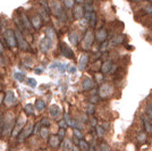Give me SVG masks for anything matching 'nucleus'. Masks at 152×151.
<instances>
[{"label":"nucleus","instance_id":"f257e3e1","mask_svg":"<svg viewBox=\"0 0 152 151\" xmlns=\"http://www.w3.org/2000/svg\"><path fill=\"white\" fill-rule=\"evenodd\" d=\"M50 9H52V12H53L56 17H58L61 22H66V19H67L66 14L64 13L63 7H61V5L58 1H52V2H50Z\"/></svg>","mask_w":152,"mask_h":151},{"label":"nucleus","instance_id":"f03ea898","mask_svg":"<svg viewBox=\"0 0 152 151\" xmlns=\"http://www.w3.org/2000/svg\"><path fill=\"white\" fill-rule=\"evenodd\" d=\"M93 41H94V34H93L92 30H88L83 38V48L85 50H90L93 44Z\"/></svg>","mask_w":152,"mask_h":151},{"label":"nucleus","instance_id":"7ed1b4c3","mask_svg":"<svg viewBox=\"0 0 152 151\" xmlns=\"http://www.w3.org/2000/svg\"><path fill=\"white\" fill-rule=\"evenodd\" d=\"M25 125H26V117L23 116V115H19L18 118H17V122H16L15 125H14V130H13L14 136H17L18 133L25 127Z\"/></svg>","mask_w":152,"mask_h":151},{"label":"nucleus","instance_id":"20e7f679","mask_svg":"<svg viewBox=\"0 0 152 151\" xmlns=\"http://www.w3.org/2000/svg\"><path fill=\"white\" fill-rule=\"evenodd\" d=\"M14 125H15V122H14V117L13 115H8L7 116V118L5 119L4 122V135H8V134H10V132L14 130Z\"/></svg>","mask_w":152,"mask_h":151},{"label":"nucleus","instance_id":"39448f33","mask_svg":"<svg viewBox=\"0 0 152 151\" xmlns=\"http://www.w3.org/2000/svg\"><path fill=\"white\" fill-rule=\"evenodd\" d=\"M33 126L32 124H28L27 126H25L20 132L18 133V135H17V140H18V142H23L26 138H28L31 134H33Z\"/></svg>","mask_w":152,"mask_h":151},{"label":"nucleus","instance_id":"423d86ee","mask_svg":"<svg viewBox=\"0 0 152 151\" xmlns=\"http://www.w3.org/2000/svg\"><path fill=\"white\" fill-rule=\"evenodd\" d=\"M15 35H16V41H17V44H18V47L22 49V50H30V45H28V43L25 41V39H24V37L22 35V32L20 31H17L15 32Z\"/></svg>","mask_w":152,"mask_h":151},{"label":"nucleus","instance_id":"0eeeda50","mask_svg":"<svg viewBox=\"0 0 152 151\" xmlns=\"http://www.w3.org/2000/svg\"><path fill=\"white\" fill-rule=\"evenodd\" d=\"M5 38L7 40V44L8 47L10 48H15L16 44H17V41H16V35H15V32L13 30H8L5 34Z\"/></svg>","mask_w":152,"mask_h":151},{"label":"nucleus","instance_id":"6e6552de","mask_svg":"<svg viewBox=\"0 0 152 151\" xmlns=\"http://www.w3.org/2000/svg\"><path fill=\"white\" fill-rule=\"evenodd\" d=\"M113 93V86L110 84H102L100 89H99V97L100 98H107Z\"/></svg>","mask_w":152,"mask_h":151},{"label":"nucleus","instance_id":"1a4fd4ad","mask_svg":"<svg viewBox=\"0 0 152 151\" xmlns=\"http://www.w3.org/2000/svg\"><path fill=\"white\" fill-rule=\"evenodd\" d=\"M60 51H61V54L64 55V57H66V58H68V59H73V58L75 57L73 49H72L70 47H68L66 43H64V42L60 43Z\"/></svg>","mask_w":152,"mask_h":151},{"label":"nucleus","instance_id":"9d476101","mask_svg":"<svg viewBox=\"0 0 152 151\" xmlns=\"http://www.w3.org/2000/svg\"><path fill=\"white\" fill-rule=\"evenodd\" d=\"M4 101H5V105L8 106V107H13V106L16 105V102H17L16 97H15V93H14L13 91H8V92H7L6 95H5Z\"/></svg>","mask_w":152,"mask_h":151},{"label":"nucleus","instance_id":"9b49d317","mask_svg":"<svg viewBox=\"0 0 152 151\" xmlns=\"http://www.w3.org/2000/svg\"><path fill=\"white\" fill-rule=\"evenodd\" d=\"M51 47V39H49L48 37L42 38V40L40 41V49L42 52H48V50L50 49Z\"/></svg>","mask_w":152,"mask_h":151},{"label":"nucleus","instance_id":"f8f14e48","mask_svg":"<svg viewBox=\"0 0 152 151\" xmlns=\"http://www.w3.org/2000/svg\"><path fill=\"white\" fill-rule=\"evenodd\" d=\"M89 63V55L86 52H84L80 57V60H78V69L80 70H84L86 68V65Z\"/></svg>","mask_w":152,"mask_h":151},{"label":"nucleus","instance_id":"ddd939ff","mask_svg":"<svg viewBox=\"0 0 152 151\" xmlns=\"http://www.w3.org/2000/svg\"><path fill=\"white\" fill-rule=\"evenodd\" d=\"M49 145L50 147H52V148H58L59 145H60V142H61V139L59 138L58 135H51V136H49Z\"/></svg>","mask_w":152,"mask_h":151},{"label":"nucleus","instance_id":"4468645a","mask_svg":"<svg viewBox=\"0 0 152 151\" xmlns=\"http://www.w3.org/2000/svg\"><path fill=\"white\" fill-rule=\"evenodd\" d=\"M20 21H22V23H23L24 27L27 29V30H31L32 27H33V26H32L31 21H30L28 17H27V15H26L25 13H23V12H20Z\"/></svg>","mask_w":152,"mask_h":151},{"label":"nucleus","instance_id":"2eb2a0df","mask_svg":"<svg viewBox=\"0 0 152 151\" xmlns=\"http://www.w3.org/2000/svg\"><path fill=\"white\" fill-rule=\"evenodd\" d=\"M93 81L89 78V77H85L84 80L82 81V90L83 91H89L91 89L93 88Z\"/></svg>","mask_w":152,"mask_h":151},{"label":"nucleus","instance_id":"dca6fc26","mask_svg":"<svg viewBox=\"0 0 152 151\" xmlns=\"http://www.w3.org/2000/svg\"><path fill=\"white\" fill-rule=\"evenodd\" d=\"M142 122H143V126H144V130L146 133H151L152 132V123L150 118L148 116H142Z\"/></svg>","mask_w":152,"mask_h":151},{"label":"nucleus","instance_id":"f3484780","mask_svg":"<svg viewBox=\"0 0 152 151\" xmlns=\"http://www.w3.org/2000/svg\"><path fill=\"white\" fill-rule=\"evenodd\" d=\"M49 113H50V115L53 118H57V117L60 116V114H61V109L57 105H52L50 107V109H49Z\"/></svg>","mask_w":152,"mask_h":151},{"label":"nucleus","instance_id":"a211bd4d","mask_svg":"<svg viewBox=\"0 0 152 151\" xmlns=\"http://www.w3.org/2000/svg\"><path fill=\"white\" fill-rule=\"evenodd\" d=\"M95 38L96 40L99 41V42H104L108 38V33L107 31L104 30V29H101V30H99L98 33H96V35H95Z\"/></svg>","mask_w":152,"mask_h":151},{"label":"nucleus","instance_id":"6ab92c4d","mask_svg":"<svg viewBox=\"0 0 152 151\" xmlns=\"http://www.w3.org/2000/svg\"><path fill=\"white\" fill-rule=\"evenodd\" d=\"M84 16V8L82 6H76L74 8V17L75 19H81Z\"/></svg>","mask_w":152,"mask_h":151},{"label":"nucleus","instance_id":"aec40b11","mask_svg":"<svg viewBox=\"0 0 152 151\" xmlns=\"http://www.w3.org/2000/svg\"><path fill=\"white\" fill-rule=\"evenodd\" d=\"M111 67H113V62L111 60H107L101 65V72L103 74H107L111 70Z\"/></svg>","mask_w":152,"mask_h":151},{"label":"nucleus","instance_id":"412c9836","mask_svg":"<svg viewBox=\"0 0 152 151\" xmlns=\"http://www.w3.org/2000/svg\"><path fill=\"white\" fill-rule=\"evenodd\" d=\"M31 23H32V26H33L34 29L39 30V29L41 27V17H40L39 15L33 16V17L31 18Z\"/></svg>","mask_w":152,"mask_h":151},{"label":"nucleus","instance_id":"4be33fe9","mask_svg":"<svg viewBox=\"0 0 152 151\" xmlns=\"http://www.w3.org/2000/svg\"><path fill=\"white\" fill-rule=\"evenodd\" d=\"M125 41V35H117V37H114L113 40L110 41V45H117V44H121Z\"/></svg>","mask_w":152,"mask_h":151},{"label":"nucleus","instance_id":"5701e85b","mask_svg":"<svg viewBox=\"0 0 152 151\" xmlns=\"http://www.w3.org/2000/svg\"><path fill=\"white\" fill-rule=\"evenodd\" d=\"M34 107L37 108L38 110H43L45 108V101L42 100V99H37V101H35V103H34Z\"/></svg>","mask_w":152,"mask_h":151},{"label":"nucleus","instance_id":"b1692460","mask_svg":"<svg viewBox=\"0 0 152 151\" xmlns=\"http://www.w3.org/2000/svg\"><path fill=\"white\" fill-rule=\"evenodd\" d=\"M78 145H80V148H81V150L82 151H89L90 150V144L85 141V140H83V139H81V140L78 141Z\"/></svg>","mask_w":152,"mask_h":151},{"label":"nucleus","instance_id":"393cba45","mask_svg":"<svg viewBox=\"0 0 152 151\" xmlns=\"http://www.w3.org/2000/svg\"><path fill=\"white\" fill-rule=\"evenodd\" d=\"M69 41L73 45H77L78 44V35L76 34L75 32L69 33Z\"/></svg>","mask_w":152,"mask_h":151},{"label":"nucleus","instance_id":"a878e982","mask_svg":"<svg viewBox=\"0 0 152 151\" xmlns=\"http://www.w3.org/2000/svg\"><path fill=\"white\" fill-rule=\"evenodd\" d=\"M45 37H48L49 39H55L56 38V33H55V30L52 27H47L45 29Z\"/></svg>","mask_w":152,"mask_h":151},{"label":"nucleus","instance_id":"bb28decb","mask_svg":"<svg viewBox=\"0 0 152 151\" xmlns=\"http://www.w3.org/2000/svg\"><path fill=\"white\" fill-rule=\"evenodd\" d=\"M40 135H41V138L43 139V140H47V139L49 138V130H48V127L43 126L40 130Z\"/></svg>","mask_w":152,"mask_h":151},{"label":"nucleus","instance_id":"cd10ccee","mask_svg":"<svg viewBox=\"0 0 152 151\" xmlns=\"http://www.w3.org/2000/svg\"><path fill=\"white\" fill-rule=\"evenodd\" d=\"M96 14L93 13L91 14V17H90V26H91V29H94L95 25H96Z\"/></svg>","mask_w":152,"mask_h":151},{"label":"nucleus","instance_id":"c85d7f7f","mask_svg":"<svg viewBox=\"0 0 152 151\" xmlns=\"http://www.w3.org/2000/svg\"><path fill=\"white\" fill-rule=\"evenodd\" d=\"M145 115L150 118V119H152V102H148V103H146Z\"/></svg>","mask_w":152,"mask_h":151},{"label":"nucleus","instance_id":"c756f323","mask_svg":"<svg viewBox=\"0 0 152 151\" xmlns=\"http://www.w3.org/2000/svg\"><path fill=\"white\" fill-rule=\"evenodd\" d=\"M24 110H25L26 115H33L34 114V106L31 105V103H27L25 108H24Z\"/></svg>","mask_w":152,"mask_h":151},{"label":"nucleus","instance_id":"7c9ffc66","mask_svg":"<svg viewBox=\"0 0 152 151\" xmlns=\"http://www.w3.org/2000/svg\"><path fill=\"white\" fill-rule=\"evenodd\" d=\"M14 77H15V80H17L18 82H23V81L25 80V75H24L23 73H20V72L14 73Z\"/></svg>","mask_w":152,"mask_h":151},{"label":"nucleus","instance_id":"2f4dec72","mask_svg":"<svg viewBox=\"0 0 152 151\" xmlns=\"http://www.w3.org/2000/svg\"><path fill=\"white\" fill-rule=\"evenodd\" d=\"M137 141L140 143H144L146 141V132H140L137 134Z\"/></svg>","mask_w":152,"mask_h":151},{"label":"nucleus","instance_id":"473e14b6","mask_svg":"<svg viewBox=\"0 0 152 151\" xmlns=\"http://www.w3.org/2000/svg\"><path fill=\"white\" fill-rule=\"evenodd\" d=\"M99 148H100V151H110V145L107 142H101Z\"/></svg>","mask_w":152,"mask_h":151},{"label":"nucleus","instance_id":"72a5a7b5","mask_svg":"<svg viewBox=\"0 0 152 151\" xmlns=\"http://www.w3.org/2000/svg\"><path fill=\"white\" fill-rule=\"evenodd\" d=\"M95 130H96V134H98L100 138H102V136L104 135V128H103L102 126L96 125L95 126Z\"/></svg>","mask_w":152,"mask_h":151},{"label":"nucleus","instance_id":"f704fd0d","mask_svg":"<svg viewBox=\"0 0 152 151\" xmlns=\"http://www.w3.org/2000/svg\"><path fill=\"white\" fill-rule=\"evenodd\" d=\"M73 134H74V136H75L76 139H83V134H82V132L80 131V128H74L73 130Z\"/></svg>","mask_w":152,"mask_h":151},{"label":"nucleus","instance_id":"c9c22d12","mask_svg":"<svg viewBox=\"0 0 152 151\" xmlns=\"http://www.w3.org/2000/svg\"><path fill=\"white\" fill-rule=\"evenodd\" d=\"M26 83H27V85H30L31 88H35L37 86V81L34 80V78H31V77H28L27 80H26Z\"/></svg>","mask_w":152,"mask_h":151},{"label":"nucleus","instance_id":"e433bc0d","mask_svg":"<svg viewBox=\"0 0 152 151\" xmlns=\"http://www.w3.org/2000/svg\"><path fill=\"white\" fill-rule=\"evenodd\" d=\"M39 1H40V4L45 8V12H47V13H50V6L48 5V2L45 1V0H39Z\"/></svg>","mask_w":152,"mask_h":151},{"label":"nucleus","instance_id":"4c0bfd02","mask_svg":"<svg viewBox=\"0 0 152 151\" xmlns=\"http://www.w3.org/2000/svg\"><path fill=\"white\" fill-rule=\"evenodd\" d=\"M40 124H41V125H43V126H45V127H48V126L50 125V122H49V119H48L47 117H43V118H41Z\"/></svg>","mask_w":152,"mask_h":151},{"label":"nucleus","instance_id":"58836bf2","mask_svg":"<svg viewBox=\"0 0 152 151\" xmlns=\"http://www.w3.org/2000/svg\"><path fill=\"white\" fill-rule=\"evenodd\" d=\"M64 4L67 8H73L74 6V0H64Z\"/></svg>","mask_w":152,"mask_h":151},{"label":"nucleus","instance_id":"ea45409f","mask_svg":"<svg viewBox=\"0 0 152 151\" xmlns=\"http://www.w3.org/2000/svg\"><path fill=\"white\" fill-rule=\"evenodd\" d=\"M86 111H88V114H90V115H92V114L94 113V106H93V103H89V106L86 108Z\"/></svg>","mask_w":152,"mask_h":151},{"label":"nucleus","instance_id":"a19ab883","mask_svg":"<svg viewBox=\"0 0 152 151\" xmlns=\"http://www.w3.org/2000/svg\"><path fill=\"white\" fill-rule=\"evenodd\" d=\"M40 14H41V16L43 17L45 22H49V16H48V13L45 12V10H40Z\"/></svg>","mask_w":152,"mask_h":151},{"label":"nucleus","instance_id":"79ce46f5","mask_svg":"<svg viewBox=\"0 0 152 151\" xmlns=\"http://www.w3.org/2000/svg\"><path fill=\"white\" fill-rule=\"evenodd\" d=\"M65 131H66L65 128H60V130H59V134H58V136L61 139V140L65 138V134H66V132H65Z\"/></svg>","mask_w":152,"mask_h":151},{"label":"nucleus","instance_id":"37998d69","mask_svg":"<svg viewBox=\"0 0 152 151\" xmlns=\"http://www.w3.org/2000/svg\"><path fill=\"white\" fill-rule=\"evenodd\" d=\"M67 125H68V124H67L65 120H60V122H59V126H60V128H65V130H66V128H67Z\"/></svg>","mask_w":152,"mask_h":151},{"label":"nucleus","instance_id":"c03bdc74","mask_svg":"<svg viewBox=\"0 0 152 151\" xmlns=\"http://www.w3.org/2000/svg\"><path fill=\"white\" fill-rule=\"evenodd\" d=\"M144 13H152V6L144 7Z\"/></svg>","mask_w":152,"mask_h":151},{"label":"nucleus","instance_id":"a18cd8bd","mask_svg":"<svg viewBox=\"0 0 152 151\" xmlns=\"http://www.w3.org/2000/svg\"><path fill=\"white\" fill-rule=\"evenodd\" d=\"M39 128H40V125H35L34 126V128H33V134H37V133H39L40 131H39Z\"/></svg>","mask_w":152,"mask_h":151},{"label":"nucleus","instance_id":"49530a36","mask_svg":"<svg viewBox=\"0 0 152 151\" xmlns=\"http://www.w3.org/2000/svg\"><path fill=\"white\" fill-rule=\"evenodd\" d=\"M95 77H96V81H98V82H100V81L103 80V76H102L101 74H95Z\"/></svg>","mask_w":152,"mask_h":151},{"label":"nucleus","instance_id":"de8ad7c7","mask_svg":"<svg viewBox=\"0 0 152 151\" xmlns=\"http://www.w3.org/2000/svg\"><path fill=\"white\" fill-rule=\"evenodd\" d=\"M15 23L18 25V21H17V18H15ZM23 27H24L23 24H19V30H20V31H23Z\"/></svg>","mask_w":152,"mask_h":151},{"label":"nucleus","instance_id":"09e8293b","mask_svg":"<svg viewBox=\"0 0 152 151\" xmlns=\"http://www.w3.org/2000/svg\"><path fill=\"white\" fill-rule=\"evenodd\" d=\"M69 72H70V73H75V72H76V68L74 67V66H72V67L69 68Z\"/></svg>","mask_w":152,"mask_h":151},{"label":"nucleus","instance_id":"8fccbe9b","mask_svg":"<svg viewBox=\"0 0 152 151\" xmlns=\"http://www.w3.org/2000/svg\"><path fill=\"white\" fill-rule=\"evenodd\" d=\"M2 133H4V126L0 125V138H1V135H2Z\"/></svg>","mask_w":152,"mask_h":151},{"label":"nucleus","instance_id":"3c124183","mask_svg":"<svg viewBox=\"0 0 152 151\" xmlns=\"http://www.w3.org/2000/svg\"><path fill=\"white\" fill-rule=\"evenodd\" d=\"M35 73H37V74H41V73H42V69L37 68V69H35Z\"/></svg>","mask_w":152,"mask_h":151},{"label":"nucleus","instance_id":"603ef678","mask_svg":"<svg viewBox=\"0 0 152 151\" xmlns=\"http://www.w3.org/2000/svg\"><path fill=\"white\" fill-rule=\"evenodd\" d=\"M90 123H91L92 125H95V119H94V118H92V119H90Z\"/></svg>","mask_w":152,"mask_h":151},{"label":"nucleus","instance_id":"864d4df0","mask_svg":"<svg viewBox=\"0 0 152 151\" xmlns=\"http://www.w3.org/2000/svg\"><path fill=\"white\" fill-rule=\"evenodd\" d=\"M126 48H127V49H129V50H133V47H132V45H129V44H128V45H126Z\"/></svg>","mask_w":152,"mask_h":151},{"label":"nucleus","instance_id":"5fc2aeb1","mask_svg":"<svg viewBox=\"0 0 152 151\" xmlns=\"http://www.w3.org/2000/svg\"><path fill=\"white\" fill-rule=\"evenodd\" d=\"M0 52H4V47H2L1 43H0Z\"/></svg>","mask_w":152,"mask_h":151},{"label":"nucleus","instance_id":"6e6d98bb","mask_svg":"<svg viewBox=\"0 0 152 151\" xmlns=\"http://www.w3.org/2000/svg\"><path fill=\"white\" fill-rule=\"evenodd\" d=\"M63 151H73V149H68V148H64Z\"/></svg>","mask_w":152,"mask_h":151},{"label":"nucleus","instance_id":"4d7b16f0","mask_svg":"<svg viewBox=\"0 0 152 151\" xmlns=\"http://www.w3.org/2000/svg\"><path fill=\"white\" fill-rule=\"evenodd\" d=\"M73 151H80V150H78L76 147H73Z\"/></svg>","mask_w":152,"mask_h":151},{"label":"nucleus","instance_id":"13d9d810","mask_svg":"<svg viewBox=\"0 0 152 151\" xmlns=\"http://www.w3.org/2000/svg\"><path fill=\"white\" fill-rule=\"evenodd\" d=\"M76 2H78V4H81V2H83V1H84V0H75Z\"/></svg>","mask_w":152,"mask_h":151},{"label":"nucleus","instance_id":"bf43d9fd","mask_svg":"<svg viewBox=\"0 0 152 151\" xmlns=\"http://www.w3.org/2000/svg\"><path fill=\"white\" fill-rule=\"evenodd\" d=\"M89 151H95V149L93 148V147H92V148H90V150H89Z\"/></svg>","mask_w":152,"mask_h":151},{"label":"nucleus","instance_id":"052dcab7","mask_svg":"<svg viewBox=\"0 0 152 151\" xmlns=\"http://www.w3.org/2000/svg\"><path fill=\"white\" fill-rule=\"evenodd\" d=\"M133 1H141V0H133Z\"/></svg>","mask_w":152,"mask_h":151},{"label":"nucleus","instance_id":"680f3d73","mask_svg":"<svg viewBox=\"0 0 152 151\" xmlns=\"http://www.w3.org/2000/svg\"><path fill=\"white\" fill-rule=\"evenodd\" d=\"M58 1H64V0H58Z\"/></svg>","mask_w":152,"mask_h":151},{"label":"nucleus","instance_id":"e2e57ef3","mask_svg":"<svg viewBox=\"0 0 152 151\" xmlns=\"http://www.w3.org/2000/svg\"><path fill=\"white\" fill-rule=\"evenodd\" d=\"M0 91H1V85H0Z\"/></svg>","mask_w":152,"mask_h":151},{"label":"nucleus","instance_id":"0e129e2a","mask_svg":"<svg viewBox=\"0 0 152 151\" xmlns=\"http://www.w3.org/2000/svg\"><path fill=\"white\" fill-rule=\"evenodd\" d=\"M41 151H47V150H41Z\"/></svg>","mask_w":152,"mask_h":151},{"label":"nucleus","instance_id":"69168bd1","mask_svg":"<svg viewBox=\"0 0 152 151\" xmlns=\"http://www.w3.org/2000/svg\"><path fill=\"white\" fill-rule=\"evenodd\" d=\"M148 1H151V0H148Z\"/></svg>","mask_w":152,"mask_h":151},{"label":"nucleus","instance_id":"338daca9","mask_svg":"<svg viewBox=\"0 0 152 151\" xmlns=\"http://www.w3.org/2000/svg\"><path fill=\"white\" fill-rule=\"evenodd\" d=\"M151 1H152V0H151Z\"/></svg>","mask_w":152,"mask_h":151}]
</instances>
